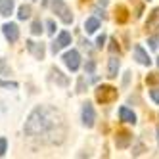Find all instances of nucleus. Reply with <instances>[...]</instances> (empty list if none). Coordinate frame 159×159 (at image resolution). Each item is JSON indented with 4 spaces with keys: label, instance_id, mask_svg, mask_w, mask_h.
I'll list each match as a JSON object with an SVG mask.
<instances>
[{
    "label": "nucleus",
    "instance_id": "1",
    "mask_svg": "<svg viewBox=\"0 0 159 159\" xmlns=\"http://www.w3.org/2000/svg\"><path fill=\"white\" fill-rule=\"evenodd\" d=\"M23 132L40 144H61L65 138V119L56 107L37 106L29 113Z\"/></svg>",
    "mask_w": 159,
    "mask_h": 159
},
{
    "label": "nucleus",
    "instance_id": "2",
    "mask_svg": "<svg viewBox=\"0 0 159 159\" xmlns=\"http://www.w3.org/2000/svg\"><path fill=\"white\" fill-rule=\"evenodd\" d=\"M119 96L117 88L113 86H107V84H102L96 88V102L98 104H111V102H115Z\"/></svg>",
    "mask_w": 159,
    "mask_h": 159
},
{
    "label": "nucleus",
    "instance_id": "3",
    "mask_svg": "<svg viewBox=\"0 0 159 159\" xmlns=\"http://www.w3.org/2000/svg\"><path fill=\"white\" fill-rule=\"evenodd\" d=\"M52 10H54V14L58 16L65 25H69L73 23V14H71V8L67 6L63 0H52Z\"/></svg>",
    "mask_w": 159,
    "mask_h": 159
},
{
    "label": "nucleus",
    "instance_id": "4",
    "mask_svg": "<svg viewBox=\"0 0 159 159\" xmlns=\"http://www.w3.org/2000/svg\"><path fill=\"white\" fill-rule=\"evenodd\" d=\"M146 33H148V35H157V33H159V8L152 10V14L148 16Z\"/></svg>",
    "mask_w": 159,
    "mask_h": 159
},
{
    "label": "nucleus",
    "instance_id": "5",
    "mask_svg": "<svg viewBox=\"0 0 159 159\" xmlns=\"http://www.w3.org/2000/svg\"><path fill=\"white\" fill-rule=\"evenodd\" d=\"M96 123V111L92 107V104H88V102H84L83 104V125L88 129H92Z\"/></svg>",
    "mask_w": 159,
    "mask_h": 159
},
{
    "label": "nucleus",
    "instance_id": "6",
    "mask_svg": "<svg viewBox=\"0 0 159 159\" xmlns=\"http://www.w3.org/2000/svg\"><path fill=\"white\" fill-rule=\"evenodd\" d=\"M61 60H63V63L69 67L71 71H77V69H79V65H81V56H79V52H77V50H69V52H65Z\"/></svg>",
    "mask_w": 159,
    "mask_h": 159
},
{
    "label": "nucleus",
    "instance_id": "7",
    "mask_svg": "<svg viewBox=\"0 0 159 159\" xmlns=\"http://www.w3.org/2000/svg\"><path fill=\"white\" fill-rule=\"evenodd\" d=\"M69 44H71V35H69L67 31H61L60 35H58V39H56V42H52V52L58 54L61 48L69 46Z\"/></svg>",
    "mask_w": 159,
    "mask_h": 159
},
{
    "label": "nucleus",
    "instance_id": "8",
    "mask_svg": "<svg viewBox=\"0 0 159 159\" xmlns=\"http://www.w3.org/2000/svg\"><path fill=\"white\" fill-rule=\"evenodd\" d=\"M2 33H4V37L8 42H16L19 39V27L16 23H4L2 25Z\"/></svg>",
    "mask_w": 159,
    "mask_h": 159
},
{
    "label": "nucleus",
    "instance_id": "9",
    "mask_svg": "<svg viewBox=\"0 0 159 159\" xmlns=\"http://www.w3.org/2000/svg\"><path fill=\"white\" fill-rule=\"evenodd\" d=\"M132 142V134L129 130H117L115 134V146L121 148V150H125V148H129Z\"/></svg>",
    "mask_w": 159,
    "mask_h": 159
},
{
    "label": "nucleus",
    "instance_id": "10",
    "mask_svg": "<svg viewBox=\"0 0 159 159\" xmlns=\"http://www.w3.org/2000/svg\"><path fill=\"white\" fill-rule=\"evenodd\" d=\"M134 58H136V61H138L140 65H152V58L148 56V52L140 46V44L134 46Z\"/></svg>",
    "mask_w": 159,
    "mask_h": 159
},
{
    "label": "nucleus",
    "instance_id": "11",
    "mask_svg": "<svg viewBox=\"0 0 159 159\" xmlns=\"http://www.w3.org/2000/svg\"><path fill=\"white\" fill-rule=\"evenodd\" d=\"M27 50L35 56L37 60H42L44 58V44L42 42H33V40H27Z\"/></svg>",
    "mask_w": 159,
    "mask_h": 159
},
{
    "label": "nucleus",
    "instance_id": "12",
    "mask_svg": "<svg viewBox=\"0 0 159 159\" xmlns=\"http://www.w3.org/2000/svg\"><path fill=\"white\" fill-rule=\"evenodd\" d=\"M119 119H121L123 123H130V125L136 123V115H134L129 107H121V109H119Z\"/></svg>",
    "mask_w": 159,
    "mask_h": 159
},
{
    "label": "nucleus",
    "instance_id": "13",
    "mask_svg": "<svg viewBox=\"0 0 159 159\" xmlns=\"http://www.w3.org/2000/svg\"><path fill=\"white\" fill-rule=\"evenodd\" d=\"M117 73H119V60L117 58H109V61H107V77L115 79Z\"/></svg>",
    "mask_w": 159,
    "mask_h": 159
},
{
    "label": "nucleus",
    "instance_id": "14",
    "mask_svg": "<svg viewBox=\"0 0 159 159\" xmlns=\"http://www.w3.org/2000/svg\"><path fill=\"white\" fill-rule=\"evenodd\" d=\"M14 12V0H0V16L8 17Z\"/></svg>",
    "mask_w": 159,
    "mask_h": 159
},
{
    "label": "nucleus",
    "instance_id": "15",
    "mask_svg": "<svg viewBox=\"0 0 159 159\" xmlns=\"http://www.w3.org/2000/svg\"><path fill=\"white\" fill-rule=\"evenodd\" d=\"M115 21H117V23H127V21H129V10L125 8V6H117V10H115Z\"/></svg>",
    "mask_w": 159,
    "mask_h": 159
},
{
    "label": "nucleus",
    "instance_id": "16",
    "mask_svg": "<svg viewBox=\"0 0 159 159\" xmlns=\"http://www.w3.org/2000/svg\"><path fill=\"white\" fill-rule=\"evenodd\" d=\"M50 75H52V79H54V81L58 83L60 86H67V83H69V81H67V77H63L61 71L56 69V67H52V69H50Z\"/></svg>",
    "mask_w": 159,
    "mask_h": 159
},
{
    "label": "nucleus",
    "instance_id": "17",
    "mask_svg": "<svg viewBox=\"0 0 159 159\" xmlns=\"http://www.w3.org/2000/svg\"><path fill=\"white\" fill-rule=\"evenodd\" d=\"M98 27H100V21H98L96 17H88V19H86V23H84L86 33H96Z\"/></svg>",
    "mask_w": 159,
    "mask_h": 159
},
{
    "label": "nucleus",
    "instance_id": "18",
    "mask_svg": "<svg viewBox=\"0 0 159 159\" xmlns=\"http://www.w3.org/2000/svg\"><path fill=\"white\" fill-rule=\"evenodd\" d=\"M19 19H27L31 17V6L29 4H23V6H19V14H17Z\"/></svg>",
    "mask_w": 159,
    "mask_h": 159
},
{
    "label": "nucleus",
    "instance_id": "19",
    "mask_svg": "<svg viewBox=\"0 0 159 159\" xmlns=\"http://www.w3.org/2000/svg\"><path fill=\"white\" fill-rule=\"evenodd\" d=\"M146 84H150V86H153V84H159V73H150L146 77Z\"/></svg>",
    "mask_w": 159,
    "mask_h": 159
},
{
    "label": "nucleus",
    "instance_id": "20",
    "mask_svg": "<svg viewBox=\"0 0 159 159\" xmlns=\"http://www.w3.org/2000/svg\"><path fill=\"white\" fill-rule=\"evenodd\" d=\"M31 33H33V35H40V33H42V23H40L39 19L33 21V25H31Z\"/></svg>",
    "mask_w": 159,
    "mask_h": 159
},
{
    "label": "nucleus",
    "instance_id": "21",
    "mask_svg": "<svg viewBox=\"0 0 159 159\" xmlns=\"http://www.w3.org/2000/svg\"><path fill=\"white\" fill-rule=\"evenodd\" d=\"M10 73H12V71H10V65L6 63V60L4 58H0V75H10Z\"/></svg>",
    "mask_w": 159,
    "mask_h": 159
},
{
    "label": "nucleus",
    "instance_id": "22",
    "mask_svg": "<svg viewBox=\"0 0 159 159\" xmlns=\"http://www.w3.org/2000/svg\"><path fill=\"white\" fill-rule=\"evenodd\" d=\"M6 150H8V140L0 136V157H2V155L6 153Z\"/></svg>",
    "mask_w": 159,
    "mask_h": 159
},
{
    "label": "nucleus",
    "instance_id": "23",
    "mask_svg": "<svg viewBox=\"0 0 159 159\" xmlns=\"http://www.w3.org/2000/svg\"><path fill=\"white\" fill-rule=\"evenodd\" d=\"M46 31H48V35H56V23H54V19H48L46 21Z\"/></svg>",
    "mask_w": 159,
    "mask_h": 159
},
{
    "label": "nucleus",
    "instance_id": "24",
    "mask_svg": "<svg viewBox=\"0 0 159 159\" xmlns=\"http://www.w3.org/2000/svg\"><path fill=\"white\" fill-rule=\"evenodd\" d=\"M109 52H119V42H117V39H111V42H109Z\"/></svg>",
    "mask_w": 159,
    "mask_h": 159
},
{
    "label": "nucleus",
    "instance_id": "25",
    "mask_svg": "<svg viewBox=\"0 0 159 159\" xmlns=\"http://www.w3.org/2000/svg\"><path fill=\"white\" fill-rule=\"evenodd\" d=\"M148 44H150L152 50H157V48H159V39H157V37H152L150 40H148Z\"/></svg>",
    "mask_w": 159,
    "mask_h": 159
},
{
    "label": "nucleus",
    "instance_id": "26",
    "mask_svg": "<svg viewBox=\"0 0 159 159\" xmlns=\"http://www.w3.org/2000/svg\"><path fill=\"white\" fill-rule=\"evenodd\" d=\"M0 86H4V88H17V83H10V81H0Z\"/></svg>",
    "mask_w": 159,
    "mask_h": 159
},
{
    "label": "nucleus",
    "instance_id": "27",
    "mask_svg": "<svg viewBox=\"0 0 159 159\" xmlns=\"http://www.w3.org/2000/svg\"><path fill=\"white\" fill-rule=\"evenodd\" d=\"M150 96H152V100L155 102V104H159V88H153L150 92Z\"/></svg>",
    "mask_w": 159,
    "mask_h": 159
},
{
    "label": "nucleus",
    "instance_id": "28",
    "mask_svg": "<svg viewBox=\"0 0 159 159\" xmlns=\"http://www.w3.org/2000/svg\"><path fill=\"white\" fill-rule=\"evenodd\" d=\"M142 153H144V146H142V144L136 146L134 150H132V155H142Z\"/></svg>",
    "mask_w": 159,
    "mask_h": 159
},
{
    "label": "nucleus",
    "instance_id": "29",
    "mask_svg": "<svg viewBox=\"0 0 159 159\" xmlns=\"http://www.w3.org/2000/svg\"><path fill=\"white\" fill-rule=\"evenodd\" d=\"M77 92H84V79H83V77L79 79V86H77Z\"/></svg>",
    "mask_w": 159,
    "mask_h": 159
},
{
    "label": "nucleus",
    "instance_id": "30",
    "mask_svg": "<svg viewBox=\"0 0 159 159\" xmlns=\"http://www.w3.org/2000/svg\"><path fill=\"white\" fill-rule=\"evenodd\" d=\"M104 42H106V35H100V37H98V40H96L98 48H102V46H104Z\"/></svg>",
    "mask_w": 159,
    "mask_h": 159
},
{
    "label": "nucleus",
    "instance_id": "31",
    "mask_svg": "<svg viewBox=\"0 0 159 159\" xmlns=\"http://www.w3.org/2000/svg\"><path fill=\"white\" fill-rule=\"evenodd\" d=\"M86 71H88V73L94 71V61H88V63H86Z\"/></svg>",
    "mask_w": 159,
    "mask_h": 159
},
{
    "label": "nucleus",
    "instance_id": "32",
    "mask_svg": "<svg viewBox=\"0 0 159 159\" xmlns=\"http://www.w3.org/2000/svg\"><path fill=\"white\" fill-rule=\"evenodd\" d=\"M157 144H159V127H157Z\"/></svg>",
    "mask_w": 159,
    "mask_h": 159
},
{
    "label": "nucleus",
    "instance_id": "33",
    "mask_svg": "<svg viewBox=\"0 0 159 159\" xmlns=\"http://www.w3.org/2000/svg\"><path fill=\"white\" fill-rule=\"evenodd\" d=\"M157 65H159V58H157Z\"/></svg>",
    "mask_w": 159,
    "mask_h": 159
},
{
    "label": "nucleus",
    "instance_id": "34",
    "mask_svg": "<svg viewBox=\"0 0 159 159\" xmlns=\"http://www.w3.org/2000/svg\"><path fill=\"white\" fill-rule=\"evenodd\" d=\"M83 2H86V0H83Z\"/></svg>",
    "mask_w": 159,
    "mask_h": 159
}]
</instances>
